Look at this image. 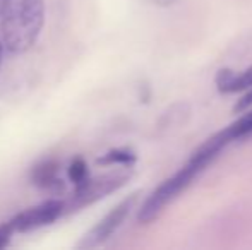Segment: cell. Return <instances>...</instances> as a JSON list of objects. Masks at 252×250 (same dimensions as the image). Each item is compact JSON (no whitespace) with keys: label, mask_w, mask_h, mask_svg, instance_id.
<instances>
[{"label":"cell","mask_w":252,"mask_h":250,"mask_svg":"<svg viewBox=\"0 0 252 250\" xmlns=\"http://www.w3.org/2000/svg\"><path fill=\"white\" fill-rule=\"evenodd\" d=\"M14 233H16V231H14V228L10 226L9 221L3 223V224H0V249H5L7 245L10 244Z\"/></svg>","instance_id":"cell-11"},{"label":"cell","mask_w":252,"mask_h":250,"mask_svg":"<svg viewBox=\"0 0 252 250\" xmlns=\"http://www.w3.org/2000/svg\"><path fill=\"white\" fill-rule=\"evenodd\" d=\"M45 24V0H2L0 29L3 45L12 54L28 52Z\"/></svg>","instance_id":"cell-2"},{"label":"cell","mask_w":252,"mask_h":250,"mask_svg":"<svg viewBox=\"0 0 252 250\" xmlns=\"http://www.w3.org/2000/svg\"><path fill=\"white\" fill-rule=\"evenodd\" d=\"M228 142H232L228 130H221L216 136H213L211 139H208L204 144L192 154L189 161L177 171L173 177H170L168 180H165L155 192L146 199V202L143 204V207L139 209L137 220L139 223L148 224L153 220L161 214V211L165 209L166 204H170L180 192H184L190 185V182L218 156V153L226 146Z\"/></svg>","instance_id":"cell-1"},{"label":"cell","mask_w":252,"mask_h":250,"mask_svg":"<svg viewBox=\"0 0 252 250\" xmlns=\"http://www.w3.org/2000/svg\"><path fill=\"white\" fill-rule=\"evenodd\" d=\"M31 182H33L36 187L41 189H50L55 190L62 187L63 182L60 178V165L55 160H47L41 161L40 165L33 168L31 171Z\"/></svg>","instance_id":"cell-6"},{"label":"cell","mask_w":252,"mask_h":250,"mask_svg":"<svg viewBox=\"0 0 252 250\" xmlns=\"http://www.w3.org/2000/svg\"><path fill=\"white\" fill-rule=\"evenodd\" d=\"M251 107H252V87H249V91H247V93L244 94L239 101H237L235 107H233V110H235V111H244V110H247V108H251Z\"/></svg>","instance_id":"cell-12"},{"label":"cell","mask_w":252,"mask_h":250,"mask_svg":"<svg viewBox=\"0 0 252 250\" xmlns=\"http://www.w3.org/2000/svg\"><path fill=\"white\" fill-rule=\"evenodd\" d=\"M137 202V194H132V195L126 197L122 202H119L108 214L101 218L90 231L83 237V240L77 244L79 249H93L98 247V245L105 244L117 230L124 224V221L127 220V216L130 214V211L134 209Z\"/></svg>","instance_id":"cell-4"},{"label":"cell","mask_w":252,"mask_h":250,"mask_svg":"<svg viewBox=\"0 0 252 250\" xmlns=\"http://www.w3.org/2000/svg\"><path fill=\"white\" fill-rule=\"evenodd\" d=\"M148 2L155 3V5H161V7H166V5H172L175 0H148Z\"/></svg>","instance_id":"cell-13"},{"label":"cell","mask_w":252,"mask_h":250,"mask_svg":"<svg viewBox=\"0 0 252 250\" xmlns=\"http://www.w3.org/2000/svg\"><path fill=\"white\" fill-rule=\"evenodd\" d=\"M129 178L130 173H126V171H117V173L103 175V177L98 178H88L86 182H83V184L76 187L72 194V199L65 204V209H83V207L96 202V200L103 199L108 194L115 192L122 185H126V182Z\"/></svg>","instance_id":"cell-3"},{"label":"cell","mask_w":252,"mask_h":250,"mask_svg":"<svg viewBox=\"0 0 252 250\" xmlns=\"http://www.w3.org/2000/svg\"><path fill=\"white\" fill-rule=\"evenodd\" d=\"M216 86L221 93H237L252 87V67L244 72L235 74L228 69H223L216 76Z\"/></svg>","instance_id":"cell-7"},{"label":"cell","mask_w":252,"mask_h":250,"mask_svg":"<svg viewBox=\"0 0 252 250\" xmlns=\"http://www.w3.org/2000/svg\"><path fill=\"white\" fill-rule=\"evenodd\" d=\"M62 213H65V202L59 199H52L23 211L17 216H14L9 223L16 233H28V231L52 224L53 221H57L62 216Z\"/></svg>","instance_id":"cell-5"},{"label":"cell","mask_w":252,"mask_h":250,"mask_svg":"<svg viewBox=\"0 0 252 250\" xmlns=\"http://www.w3.org/2000/svg\"><path fill=\"white\" fill-rule=\"evenodd\" d=\"M67 178H69L70 184H74L76 187L90 178V175H88V167L83 158H74V160L70 161L69 167H67Z\"/></svg>","instance_id":"cell-9"},{"label":"cell","mask_w":252,"mask_h":250,"mask_svg":"<svg viewBox=\"0 0 252 250\" xmlns=\"http://www.w3.org/2000/svg\"><path fill=\"white\" fill-rule=\"evenodd\" d=\"M226 130H228L232 140L242 139V137L252 134V110L244 115V117H240L237 122H233L230 127H226Z\"/></svg>","instance_id":"cell-10"},{"label":"cell","mask_w":252,"mask_h":250,"mask_svg":"<svg viewBox=\"0 0 252 250\" xmlns=\"http://www.w3.org/2000/svg\"><path fill=\"white\" fill-rule=\"evenodd\" d=\"M136 161V154L130 149H113L106 153L98 160L101 165H124V167H130Z\"/></svg>","instance_id":"cell-8"},{"label":"cell","mask_w":252,"mask_h":250,"mask_svg":"<svg viewBox=\"0 0 252 250\" xmlns=\"http://www.w3.org/2000/svg\"><path fill=\"white\" fill-rule=\"evenodd\" d=\"M2 58H3V45L0 41V65H2Z\"/></svg>","instance_id":"cell-14"}]
</instances>
